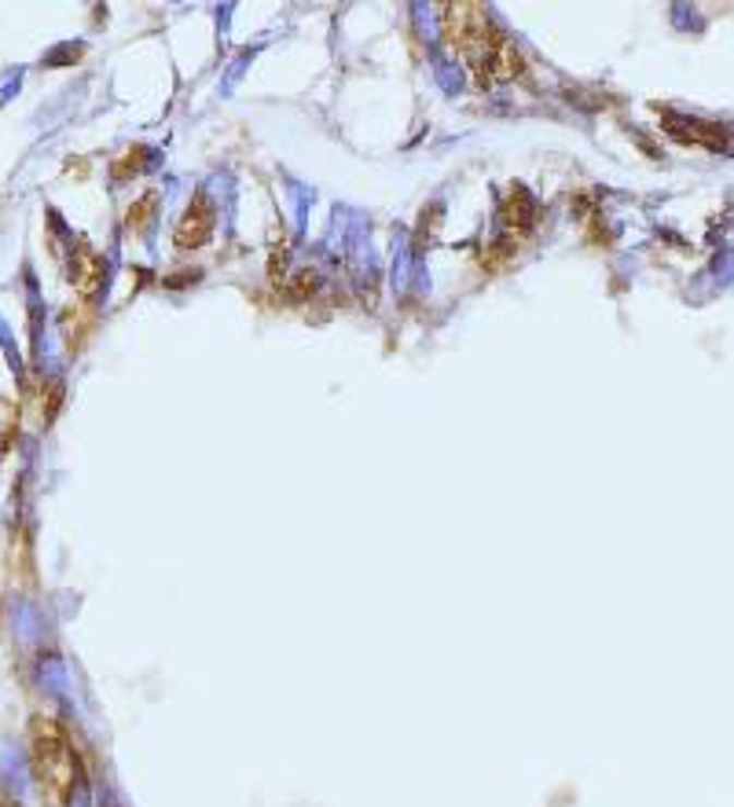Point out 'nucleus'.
<instances>
[{"instance_id":"39448f33","label":"nucleus","mask_w":734,"mask_h":807,"mask_svg":"<svg viewBox=\"0 0 734 807\" xmlns=\"http://www.w3.org/2000/svg\"><path fill=\"white\" fill-rule=\"evenodd\" d=\"M104 276H107L104 257L93 254L88 246L77 250V257H74V282H77V294H82V298H93L96 290H99V282H104Z\"/></svg>"},{"instance_id":"f257e3e1","label":"nucleus","mask_w":734,"mask_h":807,"mask_svg":"<svg viewBox=\"0 0 734 807\" xmlns=\"http://www.w3.org/2000/svg\"><path fill=\"white\" fill-rule=\"evenodd\" d=\"M29 760H34L37 782L41 790L52 796V804H70L77 793V782H82V771H77V752L70 749L63 726L48 715H37L29 723Z\"/></svg>"},{"instance_id":"20e7f679","label":"nucleus","mask_w":734,"mask_h":807,"mask_svg":"<svg viewBox=\"0 0 734 807\" xmlns=\"http://www.w3.org/2000/svg\"><path fill=\"white\" fill-rule=\"evenodd\" d=\"M214 225H217L214 198H209L206 191H195V198L188 202L184 217H180V225L173 231V246L177 250H198V246H206L209 236H214Z\"/></svg>"},{"instance_id":"423d86ee","label":"nucleus","mask_w":734,"mask_h":807,"mask_svg":"<svg viewBox=\"0 0 734 807\" xmlns=\"http://www.w3.org/2000/svg\"><path fill=\"white\" fill-rule=\"evenodd\" d=\"M155 209H158V195L155 191H144L133 206H129V214H125V228L129 231H147V225H151V217H155Z\"/></svg>"},{"instance_id":"f03ea898","label":"nucleus","mask_w":734,"mask_h":807,"mask_svg":"<svg viewBox=\"0 0 734 807\" xmlns=\"http://www.w3.org/2000/svg\"><path fill=\"white\" fill-rule=\"evenodd\" d=\"M437 26H441V40L467 67L485 52V45L496 34V26L489 23V8L467 4V0H459V4H437Z\"/></svg>"},{"instance_id":"0eeeda50","label":"nucleus","mask_w":734,"mask_h":807,"mask_svg":"<svg viewBox=\"0 0 734 807\" xmlns=\"http://www.w3.org/2000/svg\"><path fill=\"white\" fill-rule=\"evenodd\" d=\"M529 214H532V202H529V195L521 188H515L507 195V202H504V220H507V228H526L529 225Z\"/></svg>"},{"instance_id":"7ed1b4c3","label":"nucleus","mask_w":734,"mask_h":807,"mask_svg":"<svg viewBox=\"0 0 734 807\" xmlns=\"http://www.w3.org/2000/svg\"><path fill=\"white\" fill-rule=\"evenodd\" d=\"M470 70H474L478 85H507V81H518L521 77L518 48L510 45V40L496 29V34H492V40L485 45V52H481L474 63H470Z\"/></svg>"}]
</instances>
